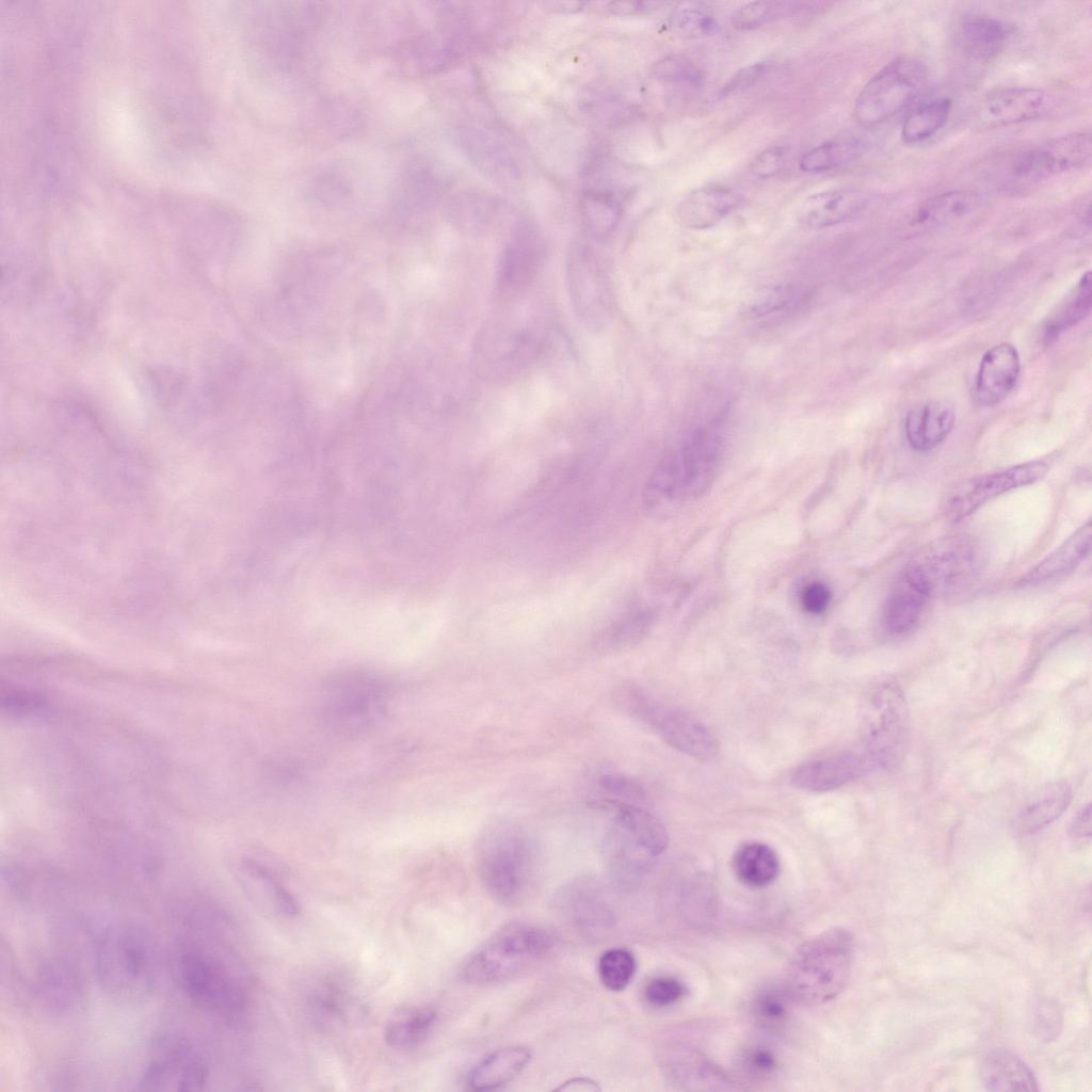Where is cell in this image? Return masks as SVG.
Listing matches in <instances>:
<instances>
[{
    "mask_svg": "<svg viewBox=\"0 0 1092 1092\" xmlns=\"http://www.w3.org/2000/svg\"><path fill=\"white\" fill-rule=\"evenodd\" d=\"M592 805L611 814L612 821L621 826L649 856L662 854L669 844L663 823L640 805L611 798L593 801Z\"/></svg>",
    "mask_w": 1092,
    "mask_h": 1092,
    "instance_id": "cell-24",
    "label": "cell"
},
{
    "mask_svg": "<svg viewBox=\"0 0 1092 1092\" xmlns=\"http://www.w3.org/2000/svg\"><path fill=\"white\" fill-rule=\"evenodd\" d=\"M526 831L512 821H496L480 833L473 849L478 878L496 902H524L535 880V858Z\"/></svg>",
    "mask_w": 1092,
    "mask_h": 1092,
    "instance_id": "cell-2",
    "label": "cell"
},
{
    "mask_svg": "<svg viewBox=\"0 0 1092 1092\" xmlns=\"http://www.w3.org/2000/svg\"><path fill=\"white\" fill-rule=\"evenodd\" d=\"M960 34L968 51L977 57L989 58L1002 48L1009 30L997 18L975 16L963 22Z\"/></svg>",
    "mask_w": 1092,
    "mask_h": 1092,
    "instance_id": "cell-41",
    "label": "cell"
},
{
    "mask_svg": "<svg viewBox=\"0 0 1092 1092\" xmlns=\"http://www.w3.org/2000/svg\"><path fill=\"white\" fill-rule=\"evenodd\" d=\"M436 1017V1010L430 1006L407 1009L388 1021L384 1029V1040L395 1049L413 1048L427 1038Z\"/></svg>",
    "mask_w": 1092,
    "mask_h": 1092,
    "instance_id": "cell-35",
    "label": "cell"
},
{
    "mask_svg": "<svg viewBox=\"0 0 1092 1092\" xmlns=\"http://www.w3.org/2000/svg\"><path fill=\"white\" fill-rule=\"evenodd\" d=\"M1019 373V354L1013 344L1002 342L989 349L980 360L976 375L977 402L982 406L1000 403L1015 387Z\"/></svg>",
    "mask_w": 1092,
    "mask_h": 1092,
    "instance_id": "cell-21",
    "label": "cell"
},
{
    "mask_svg": "<svg viewBox=\"0 0 1092 1092\" xmlns=\"http://www.w3.org/2000/svg\"><path fill=\"white\" fill-rule=\"evenodd\" d=\"M390 696L391 687L383 677L365 671L342 672L324 684L320 714L336 734L357 736L380 721Z\"/></svg>",
    "mask_w": 1092,
    "mask_h": 1092,
    "instance_id": "cell-6",
    "label": "cell"
},
{
    "mask_svg": "<svg viewBox=\"0 0 1092 1092\" xmlns=\"http://www.w3.org/2000/svg\"><path fill=\"white\" fill-rule=\"evenodd\" d=\"M545 245L530 224H520L504 245L495 274L496 293L511 300L524 293L542 269Z\"/></svg>",
    "mask_w": 1092,
    "mask_h": 1092,
    "instance_id": "cell-14",
    "label": "cell"
},
{
    "mask_svg": "<svg viewBox=\"0 0 1092 1092\" xmlns=\"http://www.w3.org/2000/svg\"><path fill=\"white\" fill-rule=\"evenodd\" d=\"M654 75L667 82L697 84L702 79L700 68L686 55L672 54L659 60L653 67Z\"/></svg>",
    "mask_w": 1092,
    "mask_h": 1092,
    "instance_id": "cell-49",
    "label": "cell"
},
{
    "mask_svg": "<svg viewBox=\"0 0 1092 1092\" xmlns=\"http://www.w3.org/2000/svg\"><path fill=\"white\" fill-rule=\"evenodd\" d=\"M558 945L552 929L530 921L504 925L468 957L461 978L475 985L509 980L549 957Z\"/></svg>",
    "mask_w": 1092,
    "mask_h": 1092,
    "instance_id": "cell-4",
    "label": "cell"
},
{
    "mask_svg": "<svg viewBox=\"0 0 1092 1092\" xmlns=\"http://www.w3.org/2000/svg\"><path fill=\"white\" fill-rule=\"evenodd\" d=\"M1091 272H1086L1046 320L1044 338L1050 342L1070 327L1082 321L1091 310Z\"/></svg>",
    "mask_w": 1092,
    "mask_h": 1092,
    "instance_id": "cell-36",
    "label": "cell"
},
{
    "mask_svg": "<svg viewBox=\"0 0 1092 1092\" xmlns=\"http://www.w3.org/2000/svg\"><path fill=\"white\" fill-rule=\"evenodd\" d=\"M531 1059L525 1046H509L487 1055L468 1074L467 1083L473 1091L496 1090L518 1076Z\"/></svg>",
    "mask_w": 1092,
    "mask_h": 1092,
    "instance_id": "cell-31",
    "label": "cell"
},
{
    "mask_svg": "<svg viewBox=\"0 0 1092 1092\" xmlns=\"http://www.w3.org/2000/svg\"><path fill=\"white\" fill-rule=\"evenodd\" d=\"M794 4L796 3L776 1L750 2L734 13L732 22L734 27L739 30L754 29L769 20L786 14L793 9H797L793 6Z\"/></svg>",
    "mask_w": 1092,
    "mask_h": 1092,
    "instance_id": "cell-46",
    "label": "cell"
},
{
    "mask_svg": "<svg viewBox=\"0 0 1092 1092\" xmlns=\"http://www.w3.org/2000/svg\"><path fill=\"white\" fill-rule=\"evenodd\" d=\"M982 1079L991 1091H1038L1031 1069L1011 1051L998 1049L986 1056Z\"/></svg>",
    "mask_w": 1092,
    "mask_h": 1092,
    "instance_id": "cell-32",
    "label": "cell"
},
{
    "mask_svg": "<svg viewBox=\"0 0 1092 1092\" xmlns=\"http://www.w3.org/2000/svg\"><path fill=\"white\" fill-rule=\"evenodd\" d=\"M636 959L625 948L605 951L598 960V977L605 987L613 992L625 990L636 973Z\"/></svg>",
    "mask_w": 1092,
    "mask_h": 1092,
    "instance_id": "cell-44",
    "label": "cell"
},
{
    "mask_svg": "<svg viewBox=\"0 0 1092 1092\" xmlns=\"http://www.w3.org/2000/svg\"><path fill=\"white\" fill-rule=\"evenodd\" d=\"M160 954L151 935L128 922L107 927L94 948V970L103 992L125 1003L148 998L160 976Z\"/></svg>",
    "mask_w": 1092,
    "mask_h": 1092,
    "instance_id": "cell-1",
    "label": "cell"
},
{
    "mask_svg": "<svg viewBox=\"0 0 1092 1092\" xmlns=\"http://www.w3.org/2000/svg\"><path fill=\"white\" fill-rule=\"evenodd\" d=\"M1092 526L1088 521L1065 540L1021 580L1022 585H1035L1072 574L1089 556Z\"/></svg>",
    "mask_w": 1092,
    "mask_h": 1092,
    "instance_id": "cell-29",
    "label": "cell"
},
{
    "mask_svg": "<svg viewBox=\"0 0 1092 1092\" xmlns=\"http://www.w3.org/2000/svg\"><path fill=\"white\" fill-rule=\"evenodd\" d=\"M556 1090H558V1091H562V1090H564V1091H599L600 1088L598 1087V1085L595 1081H593L590 1078H587V1077H575V1078H572V1079L565 1081L560 1087H558Z\"/></svg>",
    "mask_w": 1092,
    "mask_h": 1092,
    "instance_id": "cell-56",
    "label": "cell"
},
{
    "mask_svg": "<svg viewBox=\"0 0 1092 1092\" xmlns=\"http://www.w3.org/2000/svg\"><path fill=\"white\" fill-rule=\"evenodd\" d=\"M1091 805L1083 806L1073 818L1069 833L1072 837L1083 839L1091 835Z\"/></svg>",
    "mask_w": 1092,
    "mask_h": 1092,
    "instance_id": "cell-54",
    "label": "cell"
},
{
    "mask_svg": "<svg viewBox=\"0 0 1092 1092\" xmlns=\"http://www.w3.org/2000/svg\"><path fill=\"white\" fill-rule=\"evenodd\" d=\"M671 22L678 34L688 38L710 36L719 32L717 20L690 3L678 5L672 14Z\"/></svg>",
    "mask_w": 1092,
    "mask_h": 1092,
    "instance_id": "cell-45",
    "label": "cell"
},
{
    "mask_svg": "<svg viewBox=\"0 0 1092 1092\" xmlns=\"http://www.w3.org/2000/svg\"><path fill=\"white\" fill-rule=\"evenodd\" d=\"M914 565L930 584L933 594L958 587L974 571V552L966 544L947 541L920 556Z\"/></svg>",
    "mask_w": 1092,
    "mask_h": 1092,
    "instance_id": "cell-23",
    "label": "cell"
},
{
    "mask_svg": "<svg viewBox=\"0 0 1092 1092\" xmlns=\"http://www.w3.org/2000/svg\"><path fill=\"white\" fill-rule=\"evenodd\" d=\"M932 589L925 576L913 563L893 583L883 605L885 629L895 636L911 632L918 625L930 598Z\"/></svg>",
    "mask_w": 1092,
    "mask_h": 1092,
    "instance_id": "cell-20",
    "label": "cell"
},
{
    "mask_svg": "<svg viewBox=\"0 0 1092 1092\" xmlns=\"http://www.w3.org/2000/svg\"><path fill=\"white\" fill-rule=\"evenodd\" d=\"M601 853L611 881L623 887L633 884L653 858L613 821L601 840Z\"/></svg>",
    "mask_w": 1092,
    "mask_h": 1092,
    "instance_id": "cell-28",
    "label": "cell"
},
{
    "mask_svg": "<svg viewBox=\"0 0 1092 1092\" xmlns=\"http://www.w3.org/2000/svg\"><path fill=\"white\" fill-rule=\"evenodd\" d=\"M956 422L952 404L933 400L911 408L905 417V437L912 449L929 451L943 443Z\"/></svg>",
    "mask_w": 1092,
    "mask_h": 1092,
    "instance_id": "cell-27",
    "label": "cell"
},
{
    "mask_svg": "<svg viewBox=\"0 0 1092 1092\" xmlns=\"http://www.w3.org/2000/svg\"><path fill=\"white\" fill-rule=\"evenodd\" d=\"M742 196L730 188L709 184L693 190L678 206V219L693 229L709 228L737 209Z\"/></svg>",
    "mask_w": 1092,
    "mask_h": 1092,
    "instance_id": "cell-26",
    "label": "cell"
},
{
    "mask_svg": "<svg viewBox=\"0 0 1092 1092\" xmlns=\"http://www.w3.org/2000/svg\"><path fill=\"white\" fill-rule=\"evenodd\" d=\"M600 789L611 799L640 805L646 799L642 785L622 773H607L599 780Z\"/></svg>",
    "mask_w": 1092,
    "mask_h": 1092,
    "instance_id": "cell-50",
    "label": "cell"
},
{
    "mask_svg": "<svg viewBox=\"0 0 1092 1092\" xmlns=\"http://www.w3.org/2000/svg\"><path fill=\"white\" fill-rule=\"evenodd\" d=\"M869 196L856 189H835L805 199L798 213L802 225L819 229L842 223L858 213Z\"/></svg>",
    "mask_w": 1092,
    "mask_h": 1092,
    "instance_id": "cell-25",
    "label": "cell"
},
{
    "mask_svg": "<svg viewBox=\"0 0 1092 1092\" xmlns=\"http://www.w3.org/2000/svg\"><path fill=\"white\" fill-rule=\"evenodd\" d=\"M1091 152L1090 131L1057 136L1016 154L1010 161L1008 179L1017 184L1034 183L1083 166Z\"/></svg>",
    "mask_w": 1092,
    "mask_h": 1092,
    "instance_id": "cell-13",
    "label": "cell"
},
{
    "mask_svg": "<svg viewBox=\"0 0 1092 1092\" xmlns=\"http://www.w3.org/2000/svg\"><path fill=\"white\" fill-rule=\"evenodd\" d=\"M951 100L947 97L925 101L905 116L900 136L905 144H918L941 130L948 121Z\"/></svg>",
    "mask_w": 1092,
    "mask_h": 1092,
    "instance_id": "cell-38",
    "label": "cell"
},
{
    "mask_svg": "<svg viewBox=\"0 0 1092 1092\" xmlns=\"http://www.w3.org/2000/svg\"><path fill=\"white\" fill-rule=\"evenodd\" d=\"M565 284L573 311L590 332L604 331L612 319L613 300L608 275L595 250L574 242L564 264Z\"/></svg>",
    "mask_w": 1092,
    "mask_h": 1092,
    "instance_id": "cell-11",
    "label": "cell"
},
{
    "mask_svg": "<svg viewBox=\"0 0 1092 1092\" xmlns=\"http://www.w3.org/2000/svg\"><path fill=\"white\" fill-rule=\"evenodd\" d=\"M832 593L823 582L814 581L802 588L800 600L803 609L810 614H820L829 607Z\"/></svg>",
    "mask_w": 1092,
    "mask_h": 1092,
    "instance_id": "cell-53",
    "label": "cell"
},
{
    "mask_svg": "<svg viewBox=\"0 0 1092 1092\" xmlns=\"http://www.w3.org/2000/svg\"><path fill=\"white\" fill-rule=\"evenodd\" d=\"M30 990L42 1009L57 1016L77 1014L84 1007L86 998L82 973L73 961L64 957L42 961Z\"/></svg>",
    "mask_w": 1092,
    "mask_h": 1092,
    "instance_id": "cell-15",
    "label": "cell"
},
{
    "mask_svg": "<svg viewBox=\"0 0 1092 1092\" xmlns=\"http://www.w3.org/2000/svg\"><path fill=\"white\" fill-rule=\"evenodd\" d=\"M175 980L183 995L204 1011L229 1015L243 1006L242 989L220 956L200 943L189 942L173 961Z\"/></svg>",
    "mask_w": 1092,
    "mask_h": 1092,
    "instance_id": "cell-7",
    "label": "cell"
},
{
    "mask_svg": "<svg viewBox=\"0 0 1092 1092\" xmlns=\"http://www.w3.org/2000/svg\"><path fill=\"white\" fill-rule=\"evenodd\" d=\"M649 705L642 721L652 725L670 746L703 761L717 756L718 740L704 723L684 712L660 706L654 700Z\"/></svg>",
    "mask_w": 1092,
    "mask_h": 1092,
    "instance_id": "cell-19",
    "label": "cell"
},
{
    "mask_svg": "<svg viewBox=\"0 0 1092 1092\" xmlns=\"http://www.w3.org/2000/svg\"><path fill=\"white\" fill-rule=\"evenodd\" d=\"M721 446L717 430L704 428L686 440L679 453L661 461L648 485L652 508L674 510L705 494L717 476Z\"/></svg>",
    "mask_w": 1092,
    "mask_h": 1092,
    "instance_id": "cell-5",
    "label": "cell"
},
{
    "mask_svg": "<svg viewBox=\"0 0 1092 1092\" xmlns=\"http://www.w3.org/2000/svg\"><path fill=\"white\" fill-rule=\"evenodd\" d=\"M864 733L872 766L892 771L901 765L909 745L910 717L903 690L896 680L879 682L871 691Z\"/></svg>",
    "mask_w": 1092,
    "mask_h": 1092,
    "instance_id": "cell-8",
    "label": "cell"
},
{
    "mask_svg": "<svg viewBox=\"0 0 1092 1092\" xmlns=\"http://www.w3.org/2000/svg\"><path fill=\"white\" fill-rule=\"evenodd\" d=\"M1072 796V787L1066 782L1046 785L1015 815L1012 831L1019 836L1041 831L1062 816L1071 804Z\"/></svg>",
    "mask_w": 1092,
    "mask_h": 1092,
    "instance_id": "cell-30",
    "label": "cell"
},
{
    "mask_svg": "<svg viewBox=\"0 0 1092 1092\" xmlns=\"http://www.w3.org/2000/svg\"><path fill=\"white\" fill-rule=\"evenodd\" d=\"M866 756L847 752L798 767L790 776L800 789L823 792L838 789L860 777L870 767Z\"/></svg>",
    "mask_w": 1092,
    "mask_h": 1092,
    "instance_id": "cell-22",
    "label": "cell"
},
{
    "mask_svg": "<svg viewBox=\"0 0 1092 1092\" xmlns=\"http://www.w3.org/2000/svg\"><path fill=\"white\" fill-rule=\"evenodd\" d=\"M978 205V197L967 191L952 190L935 195L922 203L915 214L919 225H938L960 219Z\"/></svg>",
    "mask_w": 1092,
    "mask_h": 1092,
    "instance_id": "cell-39",
    "label": "cell"
},
{
    "mask_svg": "<svg viewBox=\"0 0 1092 1092\" xmlns=\"http://www.w3.org/2000/svg\"><path fill=\"white\" fill-rule=\"evenodd\" d=\"M555 908L573 927L600 932L615 922L614 910L597 880L582 876L563 885L555 896Z\"/></svg>",
    "mask_w": 1092,
    "mask_h": 1092,
    "instance_id": "cell-17",
    "label": "cell"
},
{
    "mask_svg": "<svg viewBox=\"0 0 1092 1092\" xmlns=\"http://www.w3.org/2000/svg\"><path fill=\"white\" fill-rule=\"evenodd\" d=\"M687 994L685 984L673 976H656L643 989V998L654 1008H667L678 1003Z\"/></svg>",
    "mask_w": 1092,
    "mask_h": 1092,
    "instance_id": "cell-47",
    "label": "cell"
},
{
    "mask_svg": "<svg viewBox=\"0 0 1092 1092\" xmlns=\"http://www.w3.org/2000/svg\"><path fill=\"white\" fill-rule=\"evenodd\" d=\"M861 143L853 139L830 141L807 151L800 161L806 173H821L854 161L861 155Z\"/></svg>",
    "mask_w": 1092,
    "mask_h": 1092,
    "instance_id": "cell-42",
    "label": "cell"
},
{
    "mask_svg": "<svg viewBox=\"0 0 1092 1092\" xmlns=\"http://www.w3.org/2000/svg\"><path fill=\"white\" fill-rule=\"evenodd\" d=\"M667 4L665 2H611L609 10L613 14H633L639 12H647L658 10L660 6Z\"/></svg>",
    "mask_w": 1092,
    "mask_h": 1092,
    "instance_id": "cell-55",
    "label": "cell"
},
{
    "mask_svg": "<svg viewBox=\"0 0 1092 1092\" xmlns=\"http://www.w3.org/2000/svg\"><path fill=\"white\" fill-rule=\"evenodd\" d=\"M793 296L794 289L791 286H774L757 293L748 301L741 308V314L749 319L760 318L783 309L790 303Z\"/></svg>",
    "mask_w": 1092,
    "mask_h": 1092,
    "instance_id": "cell-48",
    "label": "cell"
},
{
    "mask_svg": "<svg viewBox=\"0 0 1092 1092\" xmlns=\"http://www.w3.org/2000/svg\"><path fill=\"white\" fill-rule=\"evenodd\" d=\"M927 67L913 57H898L874 74L858 93L854 114L865 127L890 119L903 110L927 82Z\"/></svg>",
    "mask_w": 1092,
    "mask_h": 1092,
    "instance_id": "cell-10",
    "label": "cell"
},
{
    "mask_svg": "<svg viewBox=\"0 0 1092 1092\" xmlns=\"http://www.w3.org/2000/svg\"><path fill=\"white\" fill-rule=\"evenodd\" d=\"M543 343L544 335L536 326L495 323L476 338L473 360L484 378L503 383L526 372L541 354Z\"/></svg>",
    "mask_w": 1092,
    "mask_h": 1092,
    "instance_id": "cell-9",
    "label": "cell"
},
{
    "mask_svg": "<svg viewBox=\"0 0 1092 1092\" xmlns=\"http://www.w3.org/2000/svg\"><path fill=\"white\" fill-rule=\"evenodd\" d=\"M1054 106V97L1044 90L1005 87L987 94L981 100L976 117L981 126L1005 127L1044 117Z\"/></svg>",
    "mask_w": 1092,
    "mask_h": 1092,
    "instance_id": "cell-18",
    "label": "cell"
},
{
    "mask_svg": "<svg viewBox=\"0 0 1092 1092\" xmlns=\"http://www.w3.org/2000/svg\"><path fill=\"white\" fill-rule=\"evenodd\" d=\"M583 224L596 240L609 237L615 229L622 213V204L609 191L589 190L580 202Z\"/></svg>",
    "mask_w": 1092,
    "mask_h": 1092,
    "instance_id": "cell-37",
    "label": "cell"
},
{
    "mask_svg": "<svg viewBox=\"0 0 1092 1092\" xmlns=\"http://www.w3.org/2000/svg\"><path fill=\"white\" fill-rule=\"evenodd\" d=\"M786 155V148L783 146L769 147L754 159L751 172L758 178L772 177L784 168Z\"/></svg>",
    "mask_w": 1092,
    "mask_h": 1092,
    "instance_id": "cell-51",
    "label": "cell"
},
{
    "mask_svg": "<svg viewBox=\"0 0 1092 1092\" xmlns=\"http://www.w3.org/2000/svg\"><path fill=\"white\" fill-rule=\"evenodd\" d=\"M243 879L247 893L275 913L287 917L300 913V905L294 896L263 866L246 862L243 865Z\"/></svg>",
    "mask_w": 1092,
    "mask_h": 1092,
    "instance_id": "cell-34",
    "label": "cell"
},
{
    "mask_svg": "<svg viewBox=\"0 0 1092 1092\" xmlns=\"http://www.w3.org/2000/svg\"><path fill=\"white\" fill-rule=\"evenodd\" d=\"M1047 471V464L1031 461L970 480L949 501L948 517L959 521L995 497L1041 480Z\"/></svg>",
    "mask_w": 1092,
    "mask_h": 1092,
    "instance_id": "cell-16",
    "label": "cell"
},
{
    "mask_svg": "<svg viewBox=\"0 0 1092 1092\" xmlns=\"http://www.w3.org/2000/svg\"><path fill=\"white\" fill-rule=\"evenodd\" d=\"M767 70L768 66L765 63H757L741 68L727 80L719 91L718 97L724 98L744 91L756 83Z\"/></svg>",
    "mask_w": 1092,
    "mask_h": 1092,
    "instance_id": "cell-52",
    "label": "cell"
},
{
    "mask_svg": "<svg viewBox=\"0 0 1092 1092\" xmlns=\"http://www.w3.org/2000/svg\"><path fill=\"white\" fill-rule=\"evenodd\" d=\"M209 1070L200 1051L179 1037L159 1042L144 1067L136 1089L146 1091H197L207 1082Z\"/></svg>",
    "mask_w": 1092,
    "mask_h": 1092,
    "instance_id": "cell-12",
    "label": "cell"
},
{
    "mask_svg": "<svg viewBox=\"0 0 1092 1092\" xmlns=\"http://www.w3.org/2000/svg\"><path fill=\"white\" fill-rule=\"evenodd\" d=\"M780 1066L777 1053L766 1043H750L738 1054V1072L751 1082L771 1080L778 1073Z\"/></svg>",
    "mask_w": 1092,
    "mask_h": 1092,
    "instance_id": "cell-43",
    "label": "cell"
},
{
    "mask_svg": "<svg viewBox=\"0 0 1092 1092\" xmlns=\"http://www.w3.org/2000/svg\"><path fill=\"white\" fill-rule=\"evenodd\" d=\"M732 865L738 880L754 888L770 885L780 872V861L775 851L758 841L740 846L733 856Z\"/></svg>",
    "mask_w": 1092,
    "mask_h": 1092,
    "instance_id": "cell-33",
    "label": "cell"
},
{
    "mask_svg": "<svg viewBox=\"0 0 1092 1092\" xmlns=\"http://www.w3.org/2000/svg\"><path fill=\"white\" fill-rule=\"evenodd\" d=\"M793 1002L784 983L769 984L755 993L751 1001V1013L762 1029L775 1032L788 1023Z\"/></svg>",
    "mask_w": 1092,
    "mask_h": 1092,
    "instance_id": "cell-40",
    "label": "cell"
},
{
    "mask_svg": "<svg viewBox=\"0 0 1092 1092\" xmlns=\"http://www.w3.org/2000/svg\"><path fill=\"white\" fill-rule=\"evenodd\" d=\"M853 937L842 928L826 930L803 943L792 956L784 981L796 1003L819 1006L846 986L853 962Z\"/></svg>",
    "mask_w": 1092,
    "mask_h": 1092,
    "instance_id": "cell-3",
    "label": "cell"
}]
</instances>
